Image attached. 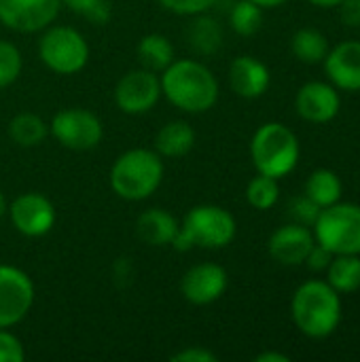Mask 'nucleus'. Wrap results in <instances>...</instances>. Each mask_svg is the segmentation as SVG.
Wrapping results in <instances>:
<instances>
[{
  "instance_id": "16",
  "label": "nucleus",
  "mask_w": 360,
  "mask_h": 362,
  "mask_svg": "<svg viewBox=\"0 0 360 362\" xmlns=\"http://www.w3.org/2000/svg\"><path fill=\"white\" fill-rule=\"evenodd\" d=\"M314 244L316 240L310 227L299 225V223H289L284 227H278L272 233L267 242V250L276 263L286 265V267H297V265H303Z\"/></svg>"
},
{
  "instance_id": "36",
  "label": "nucleus",
  "mask_w": 360,
  "mask_h": 362,
  "mask_svg": "<svg viewBox=\"0 0 360 362\" xmlns=\"http://www.w3.org/2000/svg\"><path fill=\"white\" fill-rule=\"evenodd\" d=\"M255 362H291L289 354H282V352H274V350H267V352H261L255 356Z\"/></svg>"
},
{
  "instance_id": "31",
  "label": "nucleus",
  "mask_w": 360,
  "mask_h": 362,
  "mask_svg": "<svg viewBox=\"0 0 360 362\" xmlns=\"http://www.w3.org/2000/svg\"><path fill=\"white\" fill-rule=\"evenodd\" d=\"M25 348L17 335L8 329H0V362H23Z\"/></svg>"
},
{
  "instance_id": "17",
  "label": "nucleus",
  "mask_w": 360,
  "mask_h": 362,
  "mask_svg": "<svg viewBox=\"0 0 360 362\" xmlns=\"http://www.w3.org/2000/svg\"><path fill=\"white\" fill-rule=\"evenodd\" d=\"M272 83L269 68L255 55H240L229 66V85L244 100L261 98Z\"/></svg>"
},
{
  "instance_id": "6",
  "label": "nucleus",
  "mask_w": 360,
  "mask_h": 362,
  "mask_svg": "<svg viewBox=\"0 0 360 362\" xmlns=\"http://www.w3.org/2000/svg\"><path fill=\"white\" fill-rule=\"evenodd\" d=\"M312 233L316 244L333 255H360V206L339 199L323 208Z\"/></svg>"
},
{
  "instance_id": "23",
  "label": "nucleus",
  "mask_w": 360,
  "mask_h": 362,
  "mask_svg": "<svg viewBox=\"0 0 360 362\" xmlns=\"http://www.w3.org/2000/svg\"><path fill=\"white\" fill-rule=\"evenodd\" d=\"M327 282L339 295H352L360 288V255H335L327 267Z\"/></svg>"
},
{
  "instance_id": "27",
  "label": "nucleus",
  "mask_w": 360,
  "mask_h": 362,
  "mask_svg": "<svg viewBox=\"0 0 360 362\" xmlns=\"http://www.w3.org/2000/svg\"><path fill=\"white\" fill-rule=\"evenodd\" d=\"M280 199V185L276 178L265 176V174H257L248 187H246V202L255 208V210H272Z\"/></svg>"
},
{
  "instance_id": "24",
  "label": "nucleus",
  "mask_w": 360,
  "mask_h": 362,
  "mask_svg": "<svg viewBox=\"0 0 360 362\" xmlns=\"http://www.w3.org/2000/svg\"><path fill=\"white\" fill-rule=\"evenodd\" d=\"M138 57L142 68L153 72H163L174 62V45L163 34H146L138 42Z\"/></svg>"
},
{
  "instance_id": "8",
  "label": "nucleus",
  "mask_w": 360,
  "mask_h": 362,
  "mask_svg": "<svg viewBox=\"0 0 360 362\" xmlns=\"http://www.w3.org/2000/svg\"><path fill=\"white\" fill-rule=\"evenodd\" d=\"M51 136L70 151H91L102 142L104 127L98 115L87 108H62L49 123Z\"/></svg>"
},
{
  "instance_id": "12",
  "label": "nucleus",
  "mask_w": 360,
  "mask_h": 362,
  "mask_svg": "<svg viewBox=\"0 0 360 362\" xmlns=\"http://www.w3.org/2000/svg\"><path fill=\"white\" fill-rule=\"evenodd\" d=\"M62 0H0V23L19 34L42 32L59 15Z\"/></svg>"
},
{
  "instance_id": "11",
  "label": "nucleus",
  "mask_w": 360,
  "mask_h": 362,
  "mask_svg": "<svg viewBox=\"0 0 360 362\" xmlns=\"http://www.w3.org/2000/svg\"><path fill=\"white\" fill-rule=\"evenodd\" d=\"M8 218L17 233L25 238H42L47 235L57 218L53 202L36 191H28L17 195L8 204Z\"/></svg>"
},
{
  "instance_id": "20",
  "label": "nucleus",
  "mask_w": 360,
  "mask_h": 362,
  "mask_svg": "<svg viewBox=\"0 0 360 362\" xmlns=\"http://www.w3.org/2000/svg\"><path fill=\"white\" fill-rule=\"evenodd\" d=\"M195 129L187 121H170L155 136V151L166 159H178L193 151Z\"/></svg>"
},
{
  "instance_id": "38",
  "label": "nucleus",
  "mask_w": 360,
  "mask_h": 362,
  "mask_svg": "<svg viewBox=\"0 0 360 362\" xmlns=\"http://www.w3.org/2000/svg\"><path fill=\"white\" fill-rule=\"evenodd\" d=\"M255 4H259L263 11H269V8H278V6H282V4H286L289 0H252Z\"/></svg>"
},
{
  "instance_id": "15",
  "label": "nucleus",
  "mask_w": 360,
  "mask_h": 362,
  "mask_svg": "<svg viewBox=\"0 0 360 362\" xmlns=\"http://www.w3.org/2000/svg\"><path fill=\"white\" fill-rule=\"evenodd\" d=\"M325 74L339 91H360V40H344L329 49L325 62Z\"/></svg>"
},
{
  "instance_id": "10",
  "label": "nucleus",
  "mask_w": 360,
  "mask_h": 362,
  "mask_svg": "<svg viewBox=\"0 0 360 362\" xmlns=\"http://www.w3.org/2000/svg\"><path fill=\"white\" fill-rule=\"evenodd\" d=\"M115 104L125 115H146L161 100L159 74L146 68L125 72L115 87Z\"/></svg>"
},
{
  "instance_id": "13",
  "label": "nucleus",
  "mask_w": 360,
  "mask_h": 362,
  "mask_svg": "<svg viewBox=\"0 0 360 362\" xmlns=\"http://www.w3.org/2000/svg\"><path fill=\"white\" fill-rule=\"evenodd\" d=\"M297 115L314 125L331 123L342 110V95L329 81H310L295 95Z\"/></svg>"
},
{
  "instance_id": "7",
  "label": "nucleus",
  "mask_w": 360,
  "mask_h": 362,
  "mask_svg": "<svg viewBox=\"0 0 360 362\" xmlns=\"http://www.w3.org/2000/svg\"><path fill=\"white\" fill-rule=\"evenodd\" d=\"M38 57L55 74H76L89 62L85 36L70 25H47L38 38Z\"/></svg>"
},
{
  "instance_id": "1",
  "label": "nucleus",
  "mask_w": 360,
  "mask_h": 362,
  "mask_svg": "<svg viewBox=\"0 0 360 362\" xmlns=\"http://www.w3.org/2000/svg\"><path fill=\"white\" fill-rule=\"evenodd\" d=\"M161 95L178 110L199 115L219 100V81L214 72L193 57L174 59L161 74Z\"/></svg>"
},
{
  "instance_id": "4",
  "label": "nucleus",
  "mask_w": 360,
  "mask_h": 362,
  "mask_svg": "<svg viewBox=\"0 0 360 362\" xmlns=\"http://www.w3.org/2000/svg\"><path fill=\"white\" fill-rule=\"evenodd\" d=\"M163 161L157 151L129 148L110 168V189L125 202L149 199L163 182Z\"/></svg>"
},
{
  "instance_id": "19",
  "label": "nucleus",
  "mask_w": 360,
  "mask_h": 362,
  "mask_svg": "<svg viewBox=\"0 0 360 362\" xmlns=\"http://www.w3.org/2000/svg\"><path fill=\"white\" fill-rule=\"evenodd\" d=\"M185 38L193 53L214 55L223 47V28L214 17L206 13H197L193 15V21L187 25Z\"/></svg>"
},
{
  "instance_id": "14",
  "label": "nucleus",
  "mask_w": 360,
  "mask_h": 362,
  "mask_svg": "<svg viewBox=\"0 0 360 362\" xmlns=\"http://www.w3.org/2000/svg\"><path fill=\"white\" fill-rule=\"evenodd\" d=\"M229 284L225 267L219 263H197L185 272L180 280V295L193 305H210L219 301Z\"/></svg>"
},
{
  "instance_id": "22",
  "label": "nucleus",
  "mask_w": 360,
  "mask_h": 362,
  "mask_svg": "<svg viewBox=\"0 0 360 362\" xmlns=\"http://www.w3.org/2000/svg\"><path fill=\"white\" fill-rule=\"evenodd\" d=\"M331 45H329V38L316 30V28H299L293 38H291V51L293 55L303 62V64H323L327 53H329Z\"/></svg>"
},
{
  "instance_id": "30",
  "label": "nucleus",
  "mask_w": 360,
  "mask_h": 362,
  "mask_svg": "<svg viewBox=\"0 0 360 362\" xmlns=\"http://www.w3.org/2000/svg\"><path fill=\"white\" fill-rule=\"evenodd\" d=\"M291 210V216H293V223H299V225H306V227H312L320 214L323 208H318L308 195H301V197H295L289 206Z\"/></svg>"
},
{
  "instance_id": "35",
  "label": "nucleus",
  "mask_w": 360,
  "mask_h": 362,
  "mask_svg": "<svg viewBox=\"0 0 360 362\" xmlns=\"http://www.w3.org/2000/svg\"><path fill=\"white\" fill-rule=\"evenodd\" d=\"M337 8L348 28H360V0H344Z\"/></svg>"
},
{
  "instance_id": "39",
  "label": "nucleus",
  "mask_w": 360,
  "mask_h": 362,
  "mask_svg": "<svg viewBox=\"0 0 360 362\" xmlns=\"http://www.w3.org/2000/svg\"><path fill=\"white\" fill-rule=\"evenodd\" d=\"M6 212H8V204H6V197H4V193L0 191V223L4 221Z\"/></svg>"
},
{
  "instance_id": "18",
  "label": "nucleus",
  "mask_w": 360,
  "mask_h": 362,
  "mask_svg": "<svg viewBox=\"0 0 360 362\" xmlns=\"http://www.w3.org/2000/svg\"><path fill=\"white\" fill-rule=\"evenodd\" d=\"M178 218L174 214H170L163 208H149L144 210L138 221H136V233L138 238L149 244V246H170L174 235L178 233Z\"/></svg>"
},
{
  "instance_id": "26",
  "label": "nucleus",
  "mask_w": 360,
  "mask_h": 362,
  "mask_svg": "<svg viewBox=\"0 0 360 362\" xmlns=\"http://www.w3.org/2000/svg\"><path fill=\"white\" fill-rule=\"evenodd\" d=\"M229 25L240 36H252L263 25V8L252 0H238L229 11Z\"/></svg>"
},
{
  "instance_id": "25",
  "label": "nucleus",
  "mask_w": 360,
  "mask_h": 362,
  "mask_svg": "<svg viewBox=\"0 0 360 362\" xmlns=\"http://www.w3.org/2000/svg\"><path fill=\"white\" fill-rule=\"evenodd\" d=\"M47 134H49V125L34 112H19L8 121V138L21 148H32L42 144Z\"/></svg>"
},
{
  "instance_id": "3",
  "label": "nucleus",
  "mask_w": 360,
  "mask_h": 362,
  "mask_svg": "<svg viewBox=\"0 0 360 362\" xmlns=\"http://www.w3.org/2000/svg\"><path fill=\"white\" fill-rule=\"evenodd\" d=\"M238 223L236 216L216 204L193 206L178 227V233L172 240V248L178 252H189L193 248L221 250L236 240Z\"/></svg>"
},
{
  "instance_id": "21",
  "label": "nucleus",
  "mask_w": 360,
  "mask_h": 362,
  "mask_svg": "<svg viewBox=\"0 0 360 362\" xmlns=\"http://www.w3.org/2000/svg\"><path fill=\"white\" fill-rule=\"evenodd\" d=\"M303 195H308L318 208H327L333 206L342 199L344 195V185L342 178L337 176V172L329 170V168H318L314 170L308 180H306V191Z\"/></svg>"
},
{
  "instance_id": "9",
  "label": "nucleus",
  "mask_w": 360,
  "mask_h": 362,
  "mask_svg": "<svg viewBox=\"0 0 360 362\" xmlns=\"http://www.w3.org/2000/svg\"><path fill=\"white\" fill-rule=\"evenodd\" d=\"M34 297V282L23 269L0 265V329L19 325L30 314Z\"/></svg>"
},
{
  "instance_id": "2",
  "label": "nucleus",
  "mask_w": 360,
  "mask_h": 362,
  "mask_svg": "<svg viewBox=\"0 0 360 362\" xmlns=\"http://www.w3.org/2000/svg\"><path fill=\"white\" fill-rule=\"evenodd\" d=\"M342 316V295L327 280H308L293 293L291 318L310 339L331 337L339 329Z\"/></svg>"
},
{
  "instance_id": "28",
  "label": "nucleus",
  "mask_w": 360,
  "mask_h": 362,
  "mask_svg": "<svg viewBox=\"0 0 360 362\" xmlns=\"http://www.w3.org/2000/svg\"><path fill=\"white\" fill-rule=\"evenodd\" d=\"M23 68V57L17 45L11 40H0V89L13 85Z\"/></svg>"
},
{
  "instance_id": "32",
  "label": "nucleus",
  "mask_w": 360,
  "mask_h": 362,
  "mask_svg": "<svg viewBox=\"0 0 360 362\" xmlns=\"http://www.w3.org/2000/svg\"><path fill=\"white\" fill-rule=\"evenodd\" d=\"M216 0H159V4L176 15L182 17H193L197 13H206L210 6H214Z\"/></svg>"
},
{
  "instance_id": "5",
  "label": "nucleus",
  "mask_w": 360,
  "mask_h": 362,
  "mask_svg": "<svg viewBox=\"0 0 360 362\" xmlns=\"http://www.w3.org/2000/svg\"><path fill=\"white\" fill-rule=\"evenodd\" d=\"M301 146L297 134L284 123H263L250 140V159L257 174L272 176L276 180L289 176L299 163Z\"/></svg>"
},
{
  "instance_id": "29",
  "label": "nucleus",
  "mask_w": 360,
  "mask_h": 362,
  "mask_svg": "<svg viewBox=\"0 0 360 362\" xmlns=\"http://www.w3.org/2000/svg\"><path fill=\"white\" fill-rule=\"evenodd\" d=\"M62 6H68L79 17L89 23L104 25L110 19V2L108 0H62Z\"/></svg>"
},
{
  "instance_id": "37",
  "label": "nucleus",
  "mask_w": 360,
  "mask_h": 362,
  "mask_svg": "<svg viewBox=\"0 0 360 362\" xmlns=\"http://www.w3.org/2000/svg\"><path fill=\"white\" fill-rule=\"evenodd\" d=\"M308 2L318 8H337L344 0H308Z\"/></svg>"
},
{
  "instance_id": "33",
  "label": "nucleus",
  "mask_w": 360,
  "mask_h": 362,
  "mask_svg": "<svg viewBox=\"0 0 360 362\" xmlns=\"http://www.w3.org/2000/svg\"><path fill=\"white\" fill-rule=\"evenodd\" d=\"M333 252H329L325 246H320V244H314L312 246V250L308 252V257H306V261H303V265H308V269H312V272H327V267L331 265V261H333Z\"/></svg>"
},
{
  "instance_id": "34",
  "label": "nucleus",
  "mask_w": 360,
  "mask_h": 362,
  "mask_svg": "<svg viewBox=\"0 0 360 362\" xmlns=\"http://www.w3.org/2000/svg\"><path fill=\"white\" fill-rule=\"evenodd\" d=\"M170 361L172 362H216L219 361V356H216L214 352H210V350L202 348V346H191V348H185V350H180V352L172 354V356H170Z\"/></svg>"
}]
</instances>
